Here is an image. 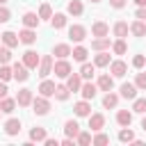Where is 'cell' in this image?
I'll return each mask as SVG.
<instances>
[{"label":"cell","mask_w":146,"mask_h":146,"mask_svg":"<svg viewBox=\"0 0 146 146\" xmlns=\"http://www.w3.org/2000/svg\"><path fill=\"white\" fill-rule=\"evenodd\" d=\"M75 141H78L80 146H89V144H91V132H87V130H80V135L75 137Z\"/></svg>","instance_id":"obj_41"},{"label":"cell","mask_w":146,"mask_h":146,"mask_svg":"<svg viewBox=\"0 0 146 146\" xmlns=\"http://www.w3.org/2000/svg\"><path fill=\"white\" fill-rule=\"evenodd\" d=\"M119 91H121V94H119L121 98H125V100H135V98H137V91H139V89H137V84H135V82H123Z\"/></svg>","instance_id":"obj_6"},{"label":"cell","mask_w":146,"mask_h":146,"mask_svg":"<svg viewBox=\"0 0 146 146\" xmlns=\"http://www.w3.org/2000/svg\"><path fill=\"white\" fill-rule=\"evenodd\" d=\"M2 128H5V135H7V137H16V135L21 132L23 123H21V119H7Z\"/></svg>","instance_id":"obj_7"},{"label":"cell","mask_w":146,"mask_h":146,"mask_svg":"<svg viewBox=\"0 0 146 146\" xmlns=\"http://www.w3.org/2000/svg\"><path fill=\"white\" fill-rule=\"evenodd\" d=\"M46 137H48V132H46V128H41V125H34L32 130H30V139L32 141H46Z\"/></svg>","instance_id":"obj_32"},{"label":"cell","mask_w":146,"mask_h":146,"mask_svg":"<svg viewBox=\"0 0 146 146\" xmlns=\"http://www.w3.org/2000/svg\"><path fill=\"white\" fill-rule=\"evenodd\" d=\"M9 18H11V11H9L5 5H0V23H7Z\"/></svg>","instance_id":"obj_46"},{"label":"cell","mask_w":146,"mask_h":146,"mask_svg":"<svg viewBox=\"0 0 146 146\" xmlns=\"http://www.w3.org/2000/svg\"><path fill=\"white\" fill-rule=\"evenodd\" d=\"M96 84H98V91H112V89H114V75H110V73H100Z\"/></svg>","instance_id":"obj_11"},{"label":"cell","mask_w":146,"mask_h":146,"mask_svg":"<svg viewBox=\"0 0 146 146\" xmlns=\"http://www.w3.org/2000/svg\"><path fill=\"white\" fill-rule=\"evenodd\" d=\"M39 62H41V55H39V52H34V50H25V52H23V64H25L30 71L36 68Z\"/></svg>","instance_id":"obj_8"},{"label":"cell","mask_w":146,"mask_h":146,"mask_svg":"<svg viewBox=\"0 0 146 146\" xmlns=\"http://www.w3.org/2000/svg\"><path fill=\"white\" fill-rule=\"evenodd\" d=\"M89 128H91V132H98V130H103V128H105V116H103L100 112H96V114H89Z\"/></svg>","instance_id":"obj_17"},{"label":"cell","mask_w":146,"mask_h":146,"mask_svg":"<svg viewBox=\"0 0 146 146\" xmlns=\"http://www.w3.org/2000/svg\"><path fill=\"white\" fill-rule=\"evenodd\" d=\"M80 94H82V98H84V100H94V98H96V94H98V84H94V82L84 80V82H82V87H80Z\"/></svg>","instance_id":"obj_5"},{"label":"cell","mask_w":146,"mask_h":146,"mask_svg":"<svg viewBox=\"0 0 146 146\" xmlns=\"http://www.w3.org/2000/svg\"><path fill=\"white\" fill-rule=\"evenodd\" d=\"M52 73H55L57 78L66 80V78L73 73V68H71V62H68V59H57V62L52 64Z\"/></svg>","instance_id":"obj_1"},{"label":"cell","mask_w":146,"mask_h":146,"mask_svg":"<svg viewBox=\"0 0 146 146\" xmlns=\"http://www.w3.org/2000/svg\"><path fill=\"white\" fill-rule=\"evenodd\" d=\"M52 55H55L57 59H66V57L71 55V46H68V43H57V46L52 48Z\"/></svg>","instance_id":"obj_28"},{"label":"cell","mask_w":146,"mask_h":146,"mask_svg":"<svg viewBox=\"0 0 146 146\" xmlns=\"http://www.w3.org/2000/svg\"><path fill=\"white\" fill-rule=\"evenodd\" d=\"M39 18H41V21H50V18H52V7H50L48 2H43V5L39 7Z\"/></svg>","instance_id":"obj_38"},{"label":"cell","mask_w":146,"mask_h":146,"mask_svg":"<svg viewBox=\"0 0 146 146\" xmlns=\"http://www.w3.org/2000/svg\"><path fill=\"white\" fill-rule=\"evenodd\" d=\"M21 21H23V25H25V27H32V30H36V27H39V23H41V18H39V14H36V11H25Z\"/></svg>","instance_id":"obj_14"},{"label":"cell","mask_w":146,"mask_h":146,"mask_svg":"<svg viewBox=\"0 0 146 146\" xmlns=\"http://www.w3.org/2000/svg\"><path fill=\"white\" fill-rule=\"evenodd\" d=\"M110 62H112V57H110V52H107V50H100V52L94 57L96 68H105V66H110Z\"/></svg>","instance_id":"obj_24"},{"label":"cell","mask_w":146,"mask_h":146,"mask_svg":"<svg viewBox=\"0 0 146 146\" xmlns=\"http://www.w3.org/2000/svg\"><path fill=\"white\" fill-rule=\"evenodd\" d=\"M52 64H55L52 57H50V55H43L41 62H39V66H36V68H39V75H41V78H48V75L52 73Z\"/></svg>","instance_id":"obj_9"},{"label":"cell","mask_w":146,"mask_h":146,"mask_svg":"<svg viewBox=\"0 0 146 146\" xmlns=\"http://www.w3.org/2000/svg\"><path fill=\"white\" fill-rule=\"evenodd\" d=\"M11 78H14V71H11V66H7V64H0V80L9 82Z\"/></svg>","instance_id":"obj_42"},{"label":"cell","mask_w":146,"mask_h":146,"mask_svg":"<svg viewBox=\"0 0 146 146\" xmlns=\"http://www.w3.org/2000/svg\"><path fill=\"white\" fill-rule=\"evenodd\" d=\"M91 2H100V0H91Z\"/></svg>","instance_id":"obj_55"},{"label":"cell","mask_w":146,"mask_h":146,"mask_svg":"<svg viewBox=\"0 0 146 146\" xmlns=\"http://www.w3.org/2000/svg\"><path fill=\"white\" fill-rule=\"evenodd\" d=\"M16 98H9V96H5L2 100H0V110H2V114H11L14 110H16Z\"/></svg>","instance_id":"obj_30"},{"label":"cell","mask_w":146,"mask_h":146,"mask_svg":"<svg viewBox=\"0 0 146 146\" xmlns=\"http://www.w3.org/2000/svg\"><path fill=\"white\" fill-rule=\"evenodd\" d=\"M82 11H84V5L80 0H71L66 5V14H71V16H82Z\"/></svg>","instance_id":"obj_27"},{"label":"cell","mask_w":146,"mask_h":146,"mask_svg":"<svg viewBox=\"0 0 146 146\" xmlns=\"http://www.w3.org/2000/svg\"><path fill=\"white\" fill-rule=\"evenodd\" d=\"M68 96H71L68 84H57V89H55V98H57V100H68Z\"/></svg>","instance_id":"obj_36"},{"label":"cell","mask_w":146,"mask_h":146,"mask_svg":"<svg viewBox=\"0 0 146 146\" xmlns=\"http://www.w3.org/2000/svg\"><path fill=\"white\" fill-rule=\"evenodd\" d=\"M110 5H112L114 9H123V7L128 5V0H110Z\"/></svg>","instance_id":"obj_48"},{"label":"cell","mask_w":146,"mask_h":146,"mask_svg":"<svg viewBox=\"0 0 146 146\" xmlns=\"http://www.w3.org/2000/svg\"><path fill=\"white\" fill-rule=\"evenodd\" d=\"M32 112L34 114H39V116H46L48 112H50V100L46 98V96H36L34 100H32Z\"/></svg>","instance_id":"obj_2"},{"label":"cell","mask_w":146,"mask_h":146,"mask_svg":"<svg viewBox=\"0 0 146 146\" xmlns=\"http://www.w3.org/2000/svg\"><path fill=\"white\" fill-rule=\"evenodd\" d=\"M135 139H137V137H135V132L130 130V125H125V128L119 130V141H121V144H132Z\"/></svg>","instance_id":"obj_33"},{"label":"cell","mask_w":146,"mask_h":146,"mask_svg":"<svg viewBox=\"0 0 146 146\" xmlns=\"http://www.w3.org/2000/svg\"><path fill=\"white\" fill-rule=\"evenodd\" d=\"M112 30H114V36H116V39H125L128 32H130V25H128L125 21H116Z\"/></svg>","instance_id":"obj_22"},{"label":"cell","mask_w":146,"mask_h":146,"mask_svg":"<svg viewBox=\"0 0 146 146\" xmlns=\"http://www.w3.org/2000/svg\"><path fill=\"white\" fill-rule=\"evenodd\" d=\"M55 89H57V84H55L52 80H48V78H43L36 91H39L41 96H46V98H50V96H55Z\"/></svg>","instance_id":"obj_13"},{"label":"cell","mask_w":146,"mask_h":146,"mask_svg":"<svg viewBox=\"0 0 146 146\" xmlns=\"http://www.w3.org/2000/svg\"><path fill=\"white\" fill-rule=\"evenodd\" d=\"M91 144H94V146H105V144H110V135H105L103 130H98V132L91 137Z\"/></svg>","instance_id":"obj_37"},{"label":"cell","mask_w":146,"mask_h":146,"mask_svg":"<svg viewBox=\"0 0 146 146\" xmlns=\"http://www.w3.org/2000/svg\"><path fill=\"white\" fill-rule=\"evenodd\" d=\"M71 55H73V59H75V62H87V55H89V50H87L84 46H75V48L71 50Z\"/></svg>","instance_id":"obj_35"},{"label":"cell","mask_w":146,"mask_h":146,"mask_svg":"<svg viewBox=\"0 0 146 146\" xmlns=\"http://www.w3.org/2000/svg\"><path fill=\"white\" fill-rule=\"evenodd\" d=\"M130 34H132V36H146V23L139 21V18L132 21V23H130Z\"/></svg>","instance_id":"obj_26"},{"label":"cell","mask_w":146,"mask_h":146,"mask_svg":"<svg viewBox=\"0 0 146 146\" xmlns=\"http://www.w3.org/2000/svg\"><path fill=\"white\" fill-rule=\"evenodd\" d=\"M110 73H112L114 78H123V75L128 73V64H125L123 59H114V62H110Z\"/></svg>","instance_id":"obj_10"},{"label":"cell","mask_w":146,"mask_h":146,"mask_svg":"<svg viewBox=\"0 0 146 146\" xmlns=\"http://www.w3.org/2000/svg\"><path fill=\"white\" fill-rule=\"evenodd\" d=\"M91 34H94V36H107V34H110V25H107L105 21H96V23L91 25Z\"/></svg>","instance_id":"obj_21"},{"label":"cell","mask_w":146,"mask_h":146,"mask_svg":"<svg viewBox=\"0 0 146 146\" xmlns=\"http://www.w3.org/2000/svg\"><path fill=\"white\" fill-rule=\"evenodd\" d=\"M66 14H62V11H57V14H52V18H50V25L55 27V30H62V27H66Z\"/></svg>","instance_id":"obj_34"},{"label":"cell","mask_w":146,"mask_h":146,"mask_svg":"<svg viewBox=\"0 0 146 146\" xmlns=\"http://www.w3.org/2000/svg\"><path fill=\"white\" fill-rule=\"evenodd\" d=\"M0 116H2V110H0Z\"/></svg>","instance_id":"obj_56"},{"label":"cell","mask_w":146,"mask_h":146,"mask_svg":"<svg viewBox=\"0 0 146 146\" xmlns=\"http://www.w3.org/2000/svg\"><path fill=\"white\" fill-rule=\"evenodd\" d=\"M7 2H9V0H0V5H7Z\"/></svg>","instance_id":"obj_54"},{"label":"cell","mask_w":146,"mask_h":146,"mask_svg":"<svg viewBox=\"0 0 146 146\" xmlns=\"http://www.w3.org/2000/svg\"><path fill=\"white\" fill-rule=\"evenodd\" d=\"M73 114H75V116H89V114H91V103L84 100V98L78 100V103L73 105Z\"/></svg>","instance_id":"obj_16"},{"label":"cell","mask_w":146,"mask_h":146,"mask_svg":"<svg viewBox=\"0 0 146 146\" xmlns=\"http://www.w3.org/2000/svg\"><path fill=\"white\" fill-rule=\"evenodd\" d=\"M112 50H114V55H125V50H128L125 39H116V41L112 43Z\"/></svg>","instance_id":"obj_39"},{"label":"cell","mask_w":146,"mask_h":146,"mask_svg":"<svg viewBox=\"0 0 146 146\" xmlns=\"http://www.w3.org/2000/svg\"><path fill=\"white\" fill-rule=\"evenodd\" d=\"M32 100H34L32 89H21V91L16 94V103H18V107H30Z\"/></svg>","instance_id":"obj_12"},{"label":"cell","mask_w":146,"mask_h":146,"mask_svg":"<svg viewBox=\"0 0 146 146\" xmlns=\"http://www.w3.org/2000/svg\"><path fill=\"white\" fill-rule=\"evenodd\" d=\"M0 41L7 46V48H16L18 43H21V39H18V34L16 32H11V30H7V32H2L0 34Z\"/></svg>","instance_id":"obj_15"},{"label":"cell","mask_w":146,"mask_h":146,"mask_svg":"<svg viewBox=\"0 0 146 146\" xmlns=\"http://www.w3.org/2000/svg\"><path fill=\"white\" fill-rule=\"evenodd\" d=\"M64 135H66V137H71V139H75V137L80 135V125H78V121H75V119H68V121L64 123Z\"/></svg>","instance_id":"obj_20"},{"label":"cell","mask_w":146,"mask_h":146,"mask_svg":"<svg viewBox=\"0 0 146 146\" xmlns=\"http://www.w3.org/2000/svg\"><path fill=\"white\" fill-rule=\"evenodd\" d=\"M18 39H21V43L32 46V43L36 41V32H34L32 27H25V30H21V32H18Z\"/></svg>","instance_id":"obj_19"},{"label":"cell","mask_w":146,"mask_h":146,"mask_svg":"<svg viewBox=\"0 0 146 146\" xmlns=\"http://www.w3.org/2000/svg\"><path fill=\"white\" fill-rule=\"evenodd\" d=\"M80 75H82V80H91V78L96 75V64L82 62V66H80Z\"/></svg>","instance_id":"obj_29"},{"label":"cell","mask_w":146,"mask_h":146,"mask_svg":"<svg viewBox=\"0 0 146 146\" xmlns=\"http://www.w3.org/2000/svg\"><path fill=\"white\" fill-rule=\"evenodd\" d=\"M9 59H11V48L2 46L0 48V64H9Z\"/></svg>","instance_id":"obj_43"},{"label":"cell","mask_w":146,"mask_h":146,"mask_svg":"<svg viewBox=\"0 0 146 146\" xmlns=\"http://www.w3.org/2000/svg\"><path fill=\"white\" fill-rule=\"evenodd\" d=\"M135 84H137V89H139V91H146V73H137Z\"/></svg>","instance_id":"obj_44"},{"label":"cell","mask_w":146,"mask_h":146,"mask_svg":"<svg viewBox=\"0 0 146 146\" xmlns=\"http://www.w3.org/2000/svg\"><path fill=\"white\" fill-rule=\"evenodd\" d=\"M132 2H135L137 7H141V5H146V0H132Z\"/></svg>","instance_id":"obj_52"},{"label":"cell","mask_w":146,"mask_h":146,"mask_svg":"<svg viewBox=\"0 0 146 146\" xmlns=\"http://www.w3.org/2000/svg\"><path fill=\"white\" fill-rule=\"evenodd\" d=\"M66 84H68V89L75 94V91H80V87H82V75L80 73H71L68 78H66Z\"/></svg>","instance_id":"obj_25"},{"label":"cell","mask_w":146,"mask_h":146,"mask_svg":"<svg viewBox=\"0 0 146 146\" xmlns=\"http://www.w3.org/2000/svg\"><path fill=\"white\" fill-rule=\"evenodd\" d=\"M7 91H9V89H7V82H5V80H0V100L7 96Z\"/></svg>","instance_id":"obj_49"},{"label":"cell","mask_w":146,"mask_h":146,"mask_svg":"<svg viewBox=\"0 0 146 146\" xmlns=\"http://www.w3.org/2000/svg\"><path fill=\"white\" fill-rule=\"evenodd\" d=\"M144 68H146V66H144Z\"/></svg>","instance_id":"obj_57"},{"label":"cell","mask_w":146,"mask_h":146,"mask_svg":"<svg viewBox=\"0 0 146 146\" xmlns=\"http://www.w3.org/2000/svg\"><path fill=\"white\" fill-rule=\"evenodd\" d=\"M132 112L146 114V98H135V100H132Z\"/></svg>","instance_id":"obj_40"},{"label":"cell","mask_w":146,"mask_h":146,"mask_svg":"<svg viewBox=\"0 0 146 146\" xmlns=\"http://www.w3.org/2000/svg\"><path fill=\"white\" fill-rule=\"evenodd\" d=\"M62 146H73V139H71V137H66V139L62 141Z\"/></svg>","instance_id":"obj_51"},{"label":"cell","mask_w":146,"mask_h":146,"mask_svg":"<svg viewBox=\"0 0 146 146\" xmlns=\"http://www.w3.org/2000/svg\"><path fill=\"white\" fill-rule=\"evenodd\" d=\"M68 39L75 41V43H82V41L87 39V27H84V25H78V23L71 25V27H68Z\"/></svg>","instance_id":"obj_3"},{"label":"cell","mask_w":146,"mask_h":146,"mask_svg":"<svg viewBox=\"0 0 146 146\" xmlns=\"http://www.w3.org/2000/svg\"><path fill=\"white\" fill-rule=\"evenodd\" d=\"M141 130H144V132H146V116H144V119H141Z\"/></svg>","instance_id":"obj_53"},{"label":"cell","mask_w":146,"mask_h":146,"mask_svg":"<svg viewBox=\"0 0 146 146\" xmlns=\"http://www.w3.org/2000/svg\"><path fill=\"white\" fill-rule=\"evenodd\" d=\"M135 18H139V21H146V5L137 7V11H135Z\"/></svg>","instance_id":"obj_47"},{"label":"cell","mask_w":146,"mask_h":146,"mask_svg":"<svg viewBox=\"0 0 146 146\" xmlns=\"http://www.w3.org/2000/svg\"><path fill=\"white\" fill-rule=\"evenodd\" d=\"M116 123H119L121 128L130 125V123H132V112H128V110H119V112H116Z\"/></svg>","instance_id":"obj_31"},{"label":"cell","mask_w":146,"mask_h":146,"mask_svg":"<svg viewBox=\"0 0 146 146\" xmlns=\"http://www.w3.org/2000/svg\"><path fill=\"white\" fill-rule=\"evenodd\" d=\"M116 105H119V94L105 91V96H103V107H105V110H114Z\"/></svg>","instance_id":"obj_23"},{"label":"cell","mask_w":146,"mask_h":146,"mask_svg":"<svg viewBox=\"0 0 146 146\" xmlns=\"http://www.w3.org/2000/svg\"><path fill=\"white\" fill-rule=\"evenodd\" d=\"M132 66L135 68H144L146 66V55H135L132 57Z\"/></svg>","instance_id":"obj_45"},{"label":"cell","mask_w":146,"mask_h":146,"mask_svg":"<svg viewBox=\"0 0 146 146\" xmlns=\"http://www.w3.org/2000/svg\"><path fill=\"white\" fill-rule=\"evenodd\" d=\"M46 146H57V139H50V137H46V141H43Z\"/></svg>","instance_id":"obj_50"},{"label":"cell","mask_w":146,"mask_h":146,"mask_svg":"<svg viewBox=\"0 0 146 146\" xmlns=\"http://www.w3.org/2000/svg\"><path fill=\"white\" fill-rule=\"evenodd\" d=\"M110 48H112L110 36H96V39L91 41V50H96V52H100V50H110Z\"/></svg>","instance_id":"obj_18"},{"label":"cell","mask_w":146,"mask_h":146,"mask_svg":"<svg viewBox=\"0 0 146 146\" xmlns=\"http://www.w3.org/2000/svg\"><path fill=\"white\" fill-rule=\"evenodd\" d=\"M11 71H14V80L16 82H25L30 78V68L23 64V62H14L11 64Z\"/></svg>","instance_id":"obj_4"}]
</instances>
